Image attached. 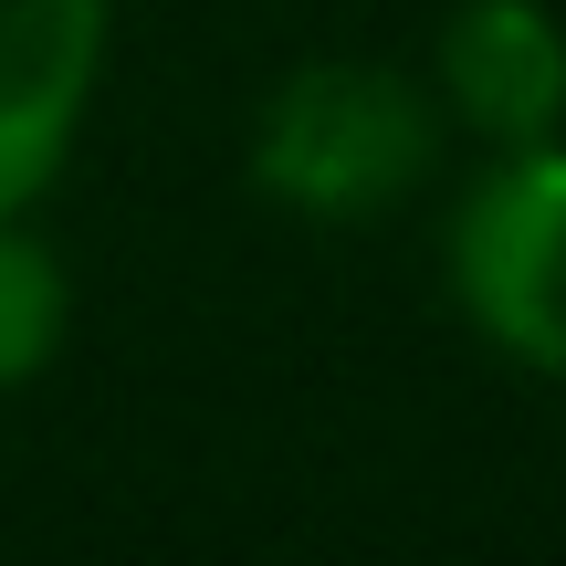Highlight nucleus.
Returning a JSON list of instances; mask_svg holds the SVG:
<instances>
[{
  "label": "nucleus",
  "mask_w": 566,
  "mask_h": 566,
  "mask_svg": "<svg viewBox=\"0 0 566 566\" xmlns=\"http://www.w3.org/2000/svg\"><path fill=\"white\" fill-rule=\"evenodd\" d=\"M74 336V273L32 231V210H0V388H32Z\"/></svg>",
  "instance_id": "nucleus-5"
},
{
  "label": "nucleus",
  "mask_w": 566,
  "mask_h": 566,
  "mask_svg": "<svg viewBox=\"0 0 566 566\" xmlns=\"http://www.w3.org/2000/svg\"><path fill=\"white\" fill-rule=\"evenodd\" d=\"M116 0H0V210H32L84 137Z\"/></svg>",
  "instance_id": "nucleus-3"
},
{
  "label": "nucleus",
  "mask_w": 566,
  "mask_h": 566,
  "mask_svg": "<svg viewBox=\"0 0 566 566\" xmlns=\"http://www.w3.org/2000/svg\"><path fill=\"white\" fill-rule=\"evenodd\" d=\"M430 95L483 147L566 137V21L546 0H462L430 42Z\"/></svg>",
  "instance_id": "nucleus-4"
},
{
  "label": "nucleus",
  "mask_w": 566,
  "mask_h": 566,
  "mask_svg": "<svg viewBox=\"0 0 566 566\" xmlns=\"http://www.w3.org/2000/svg\"><path fill=\"white\" fill-rule=\"evenodd\" d=\"M441 273L483 346L535 378H566V137L493 147V168L451 210Z\"/></svg>",
  "instance_id": "nucleus-2"
},
{
  "label": "nucleus",
  "mask_w": 566,
  "mask_h": 566,
  "mask_svg": "<svg viewBox=\"0 0 566 566\" xmlns=\"http://www.w3.org/2000/svg\"><path fill=\"white\" fill-rule=\"evenodd\" d=\"M441 168V95L378 53H315L252 116V189L315 231H367Z\"/></svg>",
  "instance_id": "nucleus-1"
}]
</instances>
